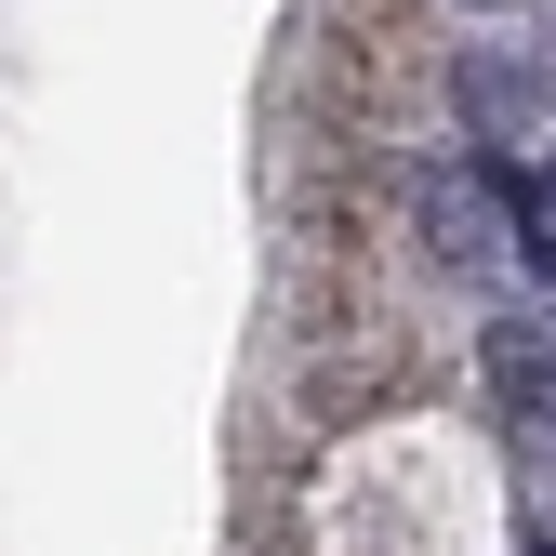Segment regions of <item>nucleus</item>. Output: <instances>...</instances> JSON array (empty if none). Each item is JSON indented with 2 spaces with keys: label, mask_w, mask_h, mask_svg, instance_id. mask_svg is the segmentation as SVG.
I'll use <instances>...</instances> for the list:
<instances>
[{
  "label": "nucleus",
  "mask_w": 556,
  "mask_h": 556,
  "mask_svg": "<svg viewBox=\"0 0 556 556\" xmlns=\"http://www.w3.org/2000/svg\"><path fill=\"white\" fill-rule=\"evenodd\" d=\"M305 556H504V464L451 410L371 425L318 464Z\"/></svg>",
  "instance_id": "1"
}]
</instances>
